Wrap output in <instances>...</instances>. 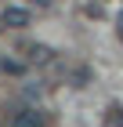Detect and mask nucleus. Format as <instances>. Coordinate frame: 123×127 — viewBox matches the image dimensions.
<instances>
[{"label": "nucleus", "instance_id": "5", "mask_svg": "<svg viewBox=\"0 0 123 127\" xmlns=\"http://www.w3.org/2000/svg\"><path fill=\"white\" fill-rule=\"evenodd\" d=\"M116 26H120V40H123V15H120V22H116Z\"/></svg>", "mask_w": 123, "mask_h": 127}, {"label": "nucleus", "instance_id": "6", "mask_svg": "<svg viewBox=\"0 0 123 127\" xmlns=\"http://www.w3.org/2000/svg\"><path fill=\"white\" fill-rule=\"evenodd\" d=\"M120 127H123V113H120Z\"/></svg>", "mask_w": 123, "mask_h": 127}, {"label": "nucleus", "instance_id": "1", "mask_svg": "<svg viewBox=\"0 0 123 127\" xmlns=\"http://www.w3.org/2000/svg\"><path fill=\"white\" fill-rule=\"evenodd\" d=\"M0 22H4L7 29H25L33 18H29L25 7H4V11H0Z\"/></svg>", "mask_w": 123, "mask_h": 127}, {"label": "nucleus", "instance_id": "4", "mask_svg": "<svg viewBox=\"0 0 123 127\" xmlns=\"http://www.w3.org/2000/svg\"><path fill=\"white\" fill-rule=\"evenodd\" d=\"M33 4H36V7H51L54 0H33Z\"/></svg>", "mask_w": 123, "mask_h": 127}, {"label": "nucleus", "instance_id": "3", "mask_svg": "<svg viewBox=\"0 0 123 127\" xmlns=\"http://www.w3.org/2000/svg\"><path fill=\"white\" fill-rule=\"evenodd\" d=\"M25 55H29V62H33V65H47V62L54 58V51H51L47 44H29Z\"/></svg>", "mask_w": 123, "mask_h": 127}, {"label": "nucleus", "instance_id": "2", "mask_svg": "<svg viewBox=\"0 0 123 127\" xmlns=\"http://www.w3.org/2000/svg\"><path fill=\"white\" fill-rule=\"evenodd\" d=\"M11 127H44V113L40 109H22L11 116Z\"/></svg>", "mask_w": 123, "mask_h": 127}]
</instances>
